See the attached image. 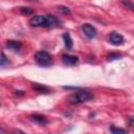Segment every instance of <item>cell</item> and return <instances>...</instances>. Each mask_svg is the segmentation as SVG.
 <instances>
[{"mask_svg":"<svg viewBox=\"0 0 134 134\" xmlns=\"http://www.w3.org/2000/svg\"><path fill=\"white\" fill-rule=\"evenodd\" d=\"M28 23L32 27H57L60 26L61 21L53 15H36L29 19Z\"/></svg>","mask_w":134,"mask_h":134,"instance_id":"obj_1","label":"cell"},{"mask_svg":"<svg viewBox=\"0 0 134 134\" xmlns=\"http://www.w3.org/2000/svg\"><path fill=\"white\" fill-rule=\"evenodd\" d=\"M93 94L87 90H80L74 92L73 94H71L68 97V102L72 105H79V104H83L86 103L88 100L93 99Z\"/></svg>","mask_w":134,"mask_h":134,"instance_id":"obj_2","label":"cell"},{"mask_svg":"<svg viewBox=\"0 0 134 134\" xmlns=\"http://www.w3.org/2000/svg\"><path fill=\"white\" fill-rule=\"evenodd\" d=\"M35 61L37 62V64H39L42 67H48L52 64V58L51 55L44 50H40L38 52H36L35 54Z\"/></svg>","mask_w":134,"mask_h":134,"instance_id":"obj_3","label":"cell"},{"mask_svg":"<svg viewBox=\"0 0 134 134\" xmlns=\"http://www.w3.org/2000/svg\"><path fill=\"white\" fill-rule=\"evenodd\" d=\"M82 30L84 32V35L88 38V39H94L97 36V30L95 29L94 26H92L89 23H85L82 26Z\"/></svg>","mask_w":134,"mask_h":134,"instance_id":"obj_4","label":"cell"},{"mask_svg":"<svg viewBox=\"0 0 134 134\" xmlns=\"http://www.w3.org/2000/svg\"><path fill=\"white\" fill-rule=\"evenodd\" d=\"M124 37L119 34V32H116V31H112L110 35H109V43L113 46H120L122 43H124Z\"/></svg>","mask_w":134,"mask_h":134,"instance_id":"obj_5","label":"cell"},{"mask_svg":"<svg viewBox=\"0 0 134 134\" xmlns=\"http://www.w3.org/2000/svg\"><path fill=\"white\" fill-rule=\"evenodd\" d=\"M62 61L67 66H74V65H76L79 63V58L76 55H73V54L64 53L62 55Z\"/></svg>","mask_w":134,"mask_h":134,"instance_id":"obj_6","label":"cell"},{"mask_svg":"<svg viewBox=\"0 0 134 134\" xmlns=\"http://www.w3.org/2000/svg\"><path fill=\"white\" fill-rule=\"evenodd\" d=\"M6 47L13 51H19L22 48V43L16 40H8L6 42Z\"/></svg>","mask_w":134,"mask_h":134,"instance_id":"obj_7","label":"cell"},{"mask_svg":"<svg viewBox=\"0 0 134 134\" xmlns=\"http://www.w3.org/2000/svg\"><path fill=\"white\" fill-rule=\"evenodd\" d=\"M30 118L34 121H36L37 124L41 125V126H44V125H46L48 122L47 118L44 115H41V114H32V115H30Z\"/></svg>","mask_w":134,"mask_h":134,"instance_id":"obj_8","label":"cell"},{"mask_svg":"<svg viewBox=\"0 0 134 134\" xmlns=\"http://www.w3.org/2000/svg\"><path fill=\"white\" fill-rule=\"evenodd\" d=\"M32 88L37 92H40V93H49L51 91L48 87H46L44 85H41V84H38V83H34L32 84Z\"/></svg>","mask_w":134,"mask_h":134,"instance_id":"obj_9","label":"cell"},{"mask_svg":"<svg viewBox=\"0 0 134 134\" xmlns=\"http://www.w3.org/2000/svg\"><path fill=\"white\" fill-rule=\"evenodd\" d=\"M63 40H64V43H65V46L67 47V49H71L73 46V42H72V39H71L69 32H65L63 35Z\"/></svg>","mask_w":134,"mask_h":134,"instance_id":"obj_10","label":"cell"},{"mask_svg":"<svg viewBox=\"0 0 134 134\" xmlns=\"http://www.w3.org/2000/svg\"><path fill=\"white\" fill-rule=\"evenodd\" d=\"M110 133L111 134H127V131L122 128H118L115 126H111L110 127Z\"/></svg>","mask_w":134,"mask_h":134,"instance_id":"obj_11","label":"cell"},{"mask_svg":"<svg viewBox=\"0 0 134 134\" xmlns=\"http://www.w3.org/2000/svg\"><path fill=\"white\" fill-rule=\"evenodd\" d=\"M58 9H59L60 13H62V14H64V15H70V14H71L70 9H69L67 6H64V5H59V6H58Z\"/></svg>","mask_w":134,"mask_h":134,"instance_id":"obj_12","label":"cell"},{"mask_svg":"<svg viewBox=\"0 0 134 134\" xmlns=\"http://www.w3.org/2000/svg\"><path fill=\"white\" fill-rule=\"evenodd\" d=\"M122 57V54H120V53H110V54H108L107 55V60L108 61H113V60H117V59H120Z\"/></svg>","mask_w":134,"mask_h":134,"instance_id":"obj_13","label":"cell"},{"mask_svg":"<svg viewBox=\"0 0 134 134\" xmlns=\"http://www.w3.org/2000/svg\"><path fill=\"white\" fill-rule=\"evenodd\" d=\"M20 12L22 13V14H24V15H31V14H34V9L32 8H30V7H20Z\"/></svg>","mask_w":134,"mask_h":134,"instance_id":"obj_14","label":"cell"},{"mask_svg":"<svg viewBox=\"0 0 134 134\" xmlns=\"http://www.w3.org/2000/svg\"><path fill=\"white\" fill-rule=\"evenodd\" d=\"M6 64H8V60H7L6 55H5V53H4V52H2V53H1V61H0V66H1V67H4Z\"/></svg>","mask_w":134,"mask_h":134,"instance_id":"obj_15","label":"cell"},{"mask_svg":"<svg viewBox=\"0 0 134 134\" xmlns=\"http://www.w3.org/2000/svg\"><path fill=\"white\" fill-rule=\"evenodd\" d=\"M121 4L125 5L127 8H130V9L134 10V3L133 2H130V1H121Z\"/></svg>","mask_w":134,"mask_h":134,"instance_id":"obj_16","label":"cell"},{"mask_svg":"<svg viewBox=\"0 0 134 134\" xmlns=\"http://www.w3.org/2000/svg\"><path fill=\"white\" fill-rule=\"evenodd\" d=\"M15 94H16V95H24L25 92L22 91V90H16V91H15Z\"/></svg>","mask_w":134,"mask_h":134,"instance_id":"obj_17","label":"cell"},{"mask_svg":"<svg viewBox=\"0 0 134 134\" xmlns=\"http://www.w3.org/2000/svg\"><path fill=\"white\" fill-rule=\"evenodd\" d=\"M129 122H130V125L134 126V115H132V116H129Z\"/></svg>","mask_w":134,"mask_h":134,"instance_id":"obj_18","label":"cell"},{"mask_svg":"<svg viewBox=\"0 0 134 134\" xmlns=\"http://www.w3.org/2000/svg\"><path fill=\"white\" fill-rule=\"evenodd\" d=\"M13 134H26V133L23 132V131H21V130H15Z\"/></svg>","mask_w":134,"mask_h":134,"instance_id":"obj_19","label":"cell"},{"mask_svg":"<svg viewBox=\"0 0 134 134\" xmlns=\"http://www.w3.org/2000/svg\"><path fill=\"white\" fill-rule=\"evenodd\" d=\"M1 134H4V131H3V129L1 128Z\"/></svg>","mask_w":134,"mask_h":134,"instance_id":"obj_20","label":"cell"}]
</instances>
